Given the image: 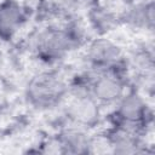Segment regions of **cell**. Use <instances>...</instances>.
I'll return each mask as SVG.
<instances>
[{
    "label": "cell",
    "instance_id": "cell-1",
    "mask_svg": "<svg viewBox=\"0 0 155 155\" xmlns=\"http://www.w3.org/2000/svg\"><path fill=\"white\" fill-rule=\"evenodd\" d=\"M111 125L121 126L140 134H145L153 125V109L147 99L137 91L127 88V91L115 103V109L110 115Z\"/></svg>",
    "mask_w": 155,
    "mask_h": 155
},
{
    "label": "cell",
    "instance_id": "cell-2",
    "mask_svg": "<svg viewBox=\"0 0 155 155\" xmlns=\"http://www.w3.org/2000/svg\"><path fill=\"white\" fill-rule=\"evenodd\" d=\"M68 97V82L57 71H41L34 75L25 87V99L36 110L58 107Z\"/></svg>",
    "mask_w": 155,
    "mask_h": 155
},
{
    "label": "cell",
    "instance_id": "cell-3",
    "mask_svg": "<svg viewBox=\"0 0 155 155\" xmlns=\"http://www.w3.org/2000/svg\"><path fill=\"white\" fill-rule=\"evenodd\" d=\"M87 67L97 71H114L128 76V62L122 48L105 36L88 41L85 52Z\"/></svg>",
    "mask_w": 155,
    "mask_h": 155
},
{
    "label": "cell",
    "instance_id": "cell-4",
    "mask_svg": "<svg viewBox=\"0 0 155 155\" xmlns=\"http://www.w3.org/2000/svg\"><path fill=\"white\" fill-rule=\"evenodd\" d=\"M31 51L35 57L45 64L59 63L75 50L63 27L48 25L36 31L30 40Z\"/></svg>",
    "mask_w": 155,
    "mask_h": 155
},
{
    "label": "cell",
    "instance_id": "cell-5",
    "mask_svg": "<svg viewBox=\"0 0 155 155\" xmlns=\"http://www.w3.org/2000/svg\"><path fill=\"white\" fill-rule=\"evenodd\" d=\"M93 70V69H92ZM128 76L114 71L93 70L91 82V96L101 104H115L119 98L127 91Z\"/></svg>",
    "mask_w": 155,
    "mask_h": 155
},
{
    "label": "cell",
    "instance_id": "cell-6",
    "mask_svg": "<svg viewBox=\"0 0 155 155\" xmlns=\"http://www.w3.org/2000/svg\"><path fill=\"white\" fill-rule=\"evenodd\" d=\"M69 99L64 107V115L69 124L84 128L93 127L101 117V104L88 93H68Z\"/></svg>",
    "mask_w": 155,
    "mask_h": 155
},
{
    "label": "cell",
    "instance_id": "cell-7",
    "mask_svg": "<svg viewBox=\"0 0 155 155\" xmlns=\"http://www.w3.org/2000/svg\"><path fill=\"white\" fill-rule=\"evenodd\" d=\"M108 145L109 151L113 154H142L147 151V147L143 139V134L121 127L111 125L110 128L103 134Z\"/></svg>",
    "mask_w": 155,
    "mask_h": 155
},
{
    "label": "cell",
    "instance_id": "cell-8",
    "mask_svg": "<svg viewBox=\"0 0 155 155\" xmlns=\"http://www.w3.org/2000/svg\"><path fill=\"white\" fill-rule=\"evenodd\" d=\"M28 18L25 7L18 0L0 1V40L11 41Z\"/></svg>",
    "mask_w": 155,
    "mask_h": 155
},
{
    "label": "cell",
    "instance_id": "cell-9",
    "mask_svg": "<svg viewBox=\"0 0 155 155\" xmlns=\"http://www.w3.org/2000/svg\"><path fill=\"white\" fill-rule=\"evenodd\" d=\"M155 5L153 0L128 2L120 15V23L140 30H154Z\"/></svg>",
    "mask_w": 155,
    "mask_h": 155
},
{
    "label": "cell",
    "instance_id": "cell-10",
    "mask_svg": "<svg viewBox=\"0 0 155 155\" xmlns=\"http://www.w3.org/2000/svg\"><path fill=\"white\" fill-rule=\"evenodd\" d=\"M54 138L58 143L61 154H91L93 137H91L84 127L70 124L61 130Z\"/></svg>",
    "mask_w": 155,
    "mask_h": 155
},
{
    "label": "cell",
    "instance_id": "cell-11",
    "mask_svg": "<svg viewBox=\"0 0 155 155\" xmlns=\"http://www.w3.org/2000/svg\"><path fill=\"white\" fill-rule=\"evenodd\" d=\"M87 22L90 28L98 36H104L121 24L120 15L98 0H94L90 5L87 11Z\"/></svg>",
    "mask_w": 155,
    "mask_h": 155
},
{
    "label": "cell",
    "instance_id": "cell-12",
    "mask_svg": "<svg viewBox=\"0 0 155 155\" xmlns=\"http://www.w3.org/2000/svg\"><path fill=\"white\" fill-rule=\"evenodd\" d=\"M80 0H39L38 11L45 17L69 19L76 16Z\"/></svg>",
    "mask_w": 155,
    "mask_h": 155
},
{
    "label": "cell",
    "instance_id": "cell-13",
    "mask_svg": "<svg viewBox=\"0 0 155 155\" xmlns=\"http://www.w3.org/2000/svg\"><path fill=\"white\" fill-rule=\"evenodd\" d=\"M130 68L137 69L143 76H153L154 69V54L153 50L147 46L137 47L130 58H127Z\"/></svg>",
    "mask_w": 155,
    "mask_h": 155
}]
</instances>
